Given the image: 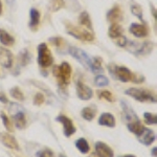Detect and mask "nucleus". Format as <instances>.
<instances>
[{
  "label": "nucleus",
  "instance_id": "obj_1",
  "mask_svg": "<svg viewBox=\"0 0 157 157\" xmlns=\"http://www.w3.org/2000/svg\"><path fill=\"white\" fill-rule=\"evenodd\" d=\"M121 108H123L124 120H125L126 124H127L128 129L131 131V132L136 135V134H137L139 131L143 129L144 126L141 125L137 114L134 112L133 109L131 108L127 103H125L124 101H121Z\"/></svg>",
  "mask_w": 157,
  "mask_h": 157
},
{
  "label": "nucleus",
  "instance_id": "obj_2",
  "mask_svg": "<svg viewBox=\"0 0 157 157\" xmlns=\"http://www.w3.org/2000/svg\"><path fill=\"white\" fill-rule=\"evenodd\" d=\"M109 71L113 75V78L120 80L121 82L127 83V82H137V75H135L128 69L127 67L124 66H113V65H109Z\"/></svg>",
  "mask_w": 157,
  "mask_h": 157
},
{
  "label": "nucleus",
  "instance_id": "obj_3",
  "mask_svg": "<svg viewBox=\"0 0 157 157\" xmlns=\"http://www.w3.org/2000/svg\"><path fill=\"white\" fill-rule=\"evenodd\" d=\"M55 75L58 80L61 88H66L70 82V77H71V67L68 63L64 62L55 68Z\"/></svg>",
  "mask_w": 157,
  "mask_h": 157
},
{
  "label": "nucleus",
  "instance_id": "obj_4",
  "mask_svg": "<svg viewBox=\"0 0 157 157\" xmlns=\"http://www.w3.org/2000/svg\"><path fill=\"white\" fill-rule=\"evenodd\" d=\"M125 93L129 97L135 98L138 102H151L156 103V98L151 91L147 89H141V88H129L125 91Z\"/></svg>",
  "mask_w": 157,
  "mask_h": 157
},
{
  "label": "nucleus",
  "instance_id": "obj_5",
  "mask_svg": "<svg viewBox=\"0 0 157 157\" xmlns=\"http://www.w3.org/2000/svg\"><path fill=\"white\" fill-rule=\"evenodd\" d=\"M52 62H54V59H52L50 49L45 43H41L38 46V63L39 65L43 68H47L52 66Z\"/></svg>",
  "mask_w": 157,
  "mask_h": 157
},
{
  "label": "nucleus",
  "instance_id": "obj_6",
  "mask_svg": "<svg viewBox=\"0 0 157 157\" xmlns=\"http://www.w3.org/2000/svg\"><path fill=\"white\" fill-rule=\"evenodd\" d=\"M68 52L70 54V56H72L75 59H77L81 64L83 65L85 68L90 69V65H91V60L90 57L88 56L84 50L78 48V47H69Z\"/></svg>",
  "mask_w": 157,
  "mask_h": 157
},
{
  "label": "nucleus",
  "instance_id": "obj_7",
  "mask_svg": "<svg viewBox=\"0 0 157 157\" xmlns=\"http://www.w3.org/2000/svg\"><path fill=\"white\" fill-rule=\"evenodd\" d=\"M136 137H137L138 141L140 144L145 146H150L155 141L156 139V134L153 130L146 127H143L139 132L136 134Z\"/></svg>",
  "mask_w": 157,
  "mask_h": 157
},
{
  "label": "nucleus",
  "instance_id": "obj_8",
  "mask_svg": "<svg viewBox=\"0 0 157 157\" xmlns=\"http://www.w3.org/2000/svg\"><path fill=\"white\" fill-rule=\"evenodd\" d=\"M67 29L69 35H71L75 39L81 40V41H92L94 39L92 33L87 32L84 29H80V27H75V26H68Z\"/></svg>",
  "mask_w": 157,
  "mask_h": 157
},
{
  "label": "nucleus",
  "instance_id": "obj_9",
  "mask_svg": "<svg viewBox=\"0 0 157 157\" xmlns=\"http://www.w3.org/2000/svg\"><path fill=\"white\" fill-rule=\"evenodd\" d=\"M56 121H59L63 125V133L66 137H70L73 134L75 133L77 129H75V125H73V121L70 120L69 117L65 115H59L56 117Z\"/></svg>",
  "mask_w": 157,
  "mask_h": 157
},
{
  "label": "nucleus",
  "instance_id": "obj_10",
  "mask_svg": "<svg viewBox=\"0 0 157 157\" xmlns=\"http://www.w3.org/2000/svg\"><path fill=\"white\" fill-rule=\"evenodd\" d=\"M153 47L154 44H152L151 42H143L139 44L131 42V46L129 47V49L134 55H148L153 50Z\"/></svg>",
  "mask_w": 157,
  "mask_h": 157
},
{
  "label": "nucleus",
  "instance_id": "obj_11",
  "mask_svg": "<svg viewBox=\"0 0 157 157\" xmlns=\"http://www.w3.org/2000/svg\"><path fill=\"white\" fill-rule=\"evenodd\" d=\"M75 88H77V95L81 100L88 101L92 98L93 92H92V90H91V88L88 87L87 85H85L84 83L81 82V81H78L77 82Z\"/></svg>",
  "mask_w": 157,
  "mask_h": 157
},
{
  "label": "nucleus",
  "instance_id": "obj_12",
  "mask_svg": "<svg viewBox=\"0 0 157 157\" xmlns=\"http://www.w3.org/2000/svg\"><path fill=\"white\" fill-rule=\"evenodd\" d=\"M95 154L98 157H114V152L109 147L107 144L103 141H98L95 143Z\"/></svg>",
  "mask_w": 157,
  "mask_h": 157
},
{
  "label": "nucleus",
  "instance_id": "obj_13",
  "mask_svg": "<svg viewBox=\"0 0 157 157\" xmlns=\"http://www.w3.org/2000/svg\"><path fill=\"white\" fill-rule=\"evenodd\" d=\"M0 143H2V145H4L9 149H12V150H19V145L16 138L10 133H0Z\"/></svg>",
  "mask_w": 157,
  "mask_h": 157
},
{
  "label": "nucleus",
  "instance_id": "obj_14",
  "mask_svg": "<svg viewBox=\"0 0 157 157\" xmlns=\"http://www.w3.org/2000/svg\"><path fill=\"white\" fill-rule=\"evenodd\" d=\"M129 32L135 36L136 38H144L148 36L149 29L145 24H139V23H132L129 29Z\"/></svg>",
  "mask_w": 157,
  "mask_h": 157
},
{
  "label": "nucleus",
  "instance_id": "obj_15",
  "mask_svg": "<svg viewBox=\"0 0 157 157\" xmlns=\"http://www.w3.org/2000/svg\"><path fill=\"white\" fill-rule=\"evenodd\" d=\"M12 113H13V120H14L15 126L18 129H20V130L24 129L25 126H26V118H25L22 108L18 107V110L16 112H12Z\"/></svg>",
  "mask_w": 157,
  "mask_h": 157
},
{
  "label": "nucleus",
  "instance_id": "obj_16",
  "mask_svg": "<svg viewBox=\"0 0 157 157\" xmlns=\"http://www.w3.org/2000/svg\"><path fill=\"white\" fill-rule=\"evenodd\" d=\"M98 124H100L101 126H105V127H109V128L115 127L116 121H115L114 115L109 112L103 113V114L98 117Z\"/></svg>",
  "mask_w": 157,
  "mask_h": 157
},
{
  "label": "nucleus",
  "instance_id": "obj_17",
  "mask_svg": "<svg viewBox=\"0 0 157 157\" xmlns=\"http://www.w3.org/2000/svg\"><path fill=\"white\" fill-rule=\"evenodd\" d=\"M0 63L6 68L12 67L13 64V55L9 49L0 48Z\"/></svg>",
  "mask_w": 157,
  "mask_h": 157
},
{
  "label": "nucleus",
  "instance_id": "obj_18",
  "mask_svg": "<svg viewBox=\"0 0 157 157\" xmlns=\"http://www.w3.org/2000/svg\"><path fill=\"white\" fill-rule=\"evenodd\" d=\"M121 17H123V14H121L120 6H115L113 9H111L107 14V19L112 22V23H117L118 21H121Z\"/></svg>",
  "mask_w": 157,
  "mask_h": 157
},
{
  "label": "nucleus",
  "instance_id": "obj_19",
  "mask_svg": "<svg viewBox=\"0 0 157 157\" xmlns=\"http://www.w3.org/2000/svg\"><path fill=\"white\" fill-rule=\"evenodd\" d=\"M40 23V13L36 9H32L29 12V27L32 30H36Z\"/></svg>",
  "mask_w": 157,
  "mask_h": 157
},
{
  "label": "nucleus",
  "instance_id": "obj_20",
  "mask_svg": "<svg viewBox=\"0 0 157 157\" xmlns=\"http://www.w3.org/2000/svg\"><path fill=\"white\" fill-rule=\"evenodd\" d=\"M108 34L111 39L115 40L116 38L123 36V27L118 23H112L110 25V27H109Z\"/></svg>",
  "mask_w": 157,
  "mask_h": 157
},
{
  "label": "nucleus",
  "instance_id": "obj_21",
  "mask_svg": "<svg viewBox=\"0 0 157 157\" xmlns=\"http://www.w3.org/2000/svg\"><path fill=\"white\" fill-rule=\"evenodd\" d=\"M0 42L3 45H6V46H12L14 44L15 40L6 30L0 29Z\"/></svg>",
  "mask_w": 157,
  "mask_h": 157
},
{
  "label": "nucleus",
  "instance_id": "obj_22",
  "mask_svg": "<svg viewBox=\"0 0 157 157\" xmlns=\"http://www.w3.org/2000/svg\"><path fill=\"white\" fill-rule=\"evenodd\" d=\"M81 114H82V117L84 118V120L90 121L94 118L95 114H97V109H95V107H92V106H90V107H85L82 110Z\"/></svg>",
  "mask_w": 157,
  "mask_h": 157
},
{
  "label": "nucleus",
  "instance_id": "obj_23",
  "mask_svg": "<svg viewBox=\"0 0 157 157\" xmlns=\"http://www.w3.org/2000/svg\"><path fill=\"white\" fill-rule=\"evenodd\" d=\"M75 147L78 148V150L81 152L82 154H87L90 151V146L88 144V141L85 138H78L75 141Z\"/></svg>",
  "mask_w": 157,
  "mask_h": 157
},
{
  "label": "nucleus",
  "instance_id": "obj_24",
  "mask_svg": "<svg viewBox=\"0 0 157 157\" xmlns=\"http://www.w3.org/2000/svg\"><path fill=\"white\" fill-rule=\"evenodd\" d=\"M90 70L93 73H101L104 71L103 67H102V60H101V58H94V59L91 61Z\"/></svg>",
  "mask_w": 157,
  "mask_h": 157
},
{
  "label": "nucleus",
  "instance_id": "obj_25",
  "mask_svg": "<svg viewBox=\"0 0 157 157\" xmlns=\"http://www.w3.org/2000/svg\"><path fill=\"white\" fill-rule=\"evenodd\" d=\"M78 20H80V23L82 24V25H84V26L88 27L89 29H92V26H91L90 17H89V15H88V13L83 12L82 14L80 15V18H78Z\"/></svg>",
  "mask_w": 157,
  "mask_h": 157
},
{
  "label": "nucleus",
  "instance_id": "obj_26",
  "mask_svg": "<svg viewBox=\"0 0 157 157\" xmlns=\"http://www.w3.org/2000/svg\"><path fill=\"white\" fill-rule=\"evenodd\" d=\"M94 84L98 87H105L109 84V81L104 75H98L94 78Z\"/></svg>",
  "mask_w": 157,
  "mask_h": 157
},
{
  "label": "nucleus",
  "instance_id": "obj_27",
  "mask_svg": "<svg viewBox=\"0 0 157 157\" xmlns=\"http://www.w3.org/2000/svg\"><path fill=\"white\" fill-rule=\"evenodd\" d=\"M64 6V0H50L49 9L52 12H57Z\"/></svg>",
  "mask_w": 157,
  "mask_h": 157
},
{
  "label": "nucleus",
  "instance_id": "obj_28",
  "mask_svg": "<svg viewBox=\"0 0 157 157\" xmlns=\"http://www.w3.org/2000/svg\"><path fill=\"white\" fill-rule=\"evenodd\" d=\"M144 118H145V121L148 125H156L157 123V116L153 113L145 112L144 113Z\"/></svg>",
  "mask_w": 157,
  "mask_h": 157
},
{
  "label": "nucleus",
  "instance_id": "obj_29",
  "mask_svg": "<svg viewBox=\"0 0 157 157\" xmlns=\"http://www.w3.org/2000/svg\"><path fill=\"white\" fill-rule=\"evenodd\" d=\"M11 95L14 98H16V100L18 101H23L24 100V94L23 92L21 91V89L18 87H14L11 89Z\"/></svg>",
  "mask_w": 157,
  "mask_h": 157
},
{
  "label": "nucleus",
  "instance_id": "obj_30",
  "mask_svg": "<svg viewBox=\"0 0 157 157\" xmlns=\"http://www.w3.org/2000/svg\"><path fill=\"white\" fill-rule=\"evenodd\" d=\"M98 97L100 98H104V100L108 101V102H112L113 101L112 94H111V92L108 90H98Z\"/></svg>",
  "mask_w": 157,
  "mask_h": 157
},
{
  "label": "nucleus",
  "instance_id": "obj_31",
  "mask_svg": "<svg viewBox=\"0 0 157 157\" xmlns=\"http://www.w3.org/2000/svg\"><path fill=\"white\" fill-rule=\"evenodd\" d=\"M0 116H1V120H2V123H3L4 127H6V129L7 131H13V126L11 124V121L9 120V117L6 116V114L4 112H1L0 113Z\"/></svg>",
  "mask_w": 157,
  "mask_h": 157
},
{
  "label": "nucleus",
  "instance_id": "obj_32",
  "mask_svg": "<svg viewBox=\"0 0 157 157\" xmlns=\"http://www.w3.org/2000/svg\"><path fill=\"white\" fill-rule=\"evenodd\" d=\"M131 12H132L133 15H135L136 17H138L140 20H143V9L140 7V6L138 4H133L131 6Z\"/></svg>",
  "mask_w": 157,
  "mask_h": 157
},
{
  "label": "nucleus",
  "instance_id": "obj_33",
  "mask_svg": "<svg viewBox=\"0 0 157 157\" xmlns=\"http://www.w3.org/2000/svg\"><path fill=\"white\" fill-rule=\"evenodd\" d=\"M36 157H55L54 152L49 149H43L36 153Z\"/></svg>",
  "mask_w": 157,
  "mask_h": 157
},
{
  "label": "nucleus",
  "instance_id": "obj_34",
  "mask_svg": "<svg viewBox=\"0 0 157 157\" xmlns=\"http://www.w3.org/2000/svg\"><path fill=\"white\" fill-rule=\"evenodd\" d=\"M114 41L116 43V45H118V46H121V47H125L126 45L128 44V40L125 36H121V37L116 38Z\"/></svg>",
  "mask_w": 157,
  "mask_h": 157
},
{
  "label": "nucleus",
  "instance_id": "obj_35",
  "mask_svg": "<svg viewBox=\"0 0 157 157\" xmlns=\"http://www.w3.org/2000/svg\"><path fill=\"white\" fill-rule=\"evenodd\" d=\"M44 101H45V98H44V95L42 94L41 92H39V93H37L36 95H35V98H34V104L35 105H42L43 103H44Z\"/></svg>",
  "mask_w": 157,
  "mask_h": 157
},
{
  "label": "nucleus",
  "instance_id": "obj_36",
  "mask_svg": "<svg viewBox=\"0 0 157 157\" xmlns=\"http://www.w3.org/2000/svg\"><path fill=\"white\" fill-rule=\"evenodd\" d=\"M50 41H52V44L57 45V46H61L63 40L61 39V38H52V39H50Z\"/></svg>",
  "mask_w": 157,
  "mask_h": 157
},
{
  "label": "nucleus",
  "instance_id": "obj_37",
  "mask_svg": "<svg viewBox=\"0 0 157 157\" xmlns=\"http://www.w3.org/2000/svg\"><path fill=\"white\" fill-rule=\"evenodd\" d=\"M0 102L6 104L7 103V98L6 97V94H4L3 92H0Z\"/></svg>",
  "mask_w": 157,
  "mask_h": 157
},
{
  "label": "nucleus",
  "instance_id": "obj_38",
  "mask_svg": "<svg viewBox=\"0 0 157 157\" xmlns=\"http://www.w3.org/2000/svg\"><path fill=\"white\" fill-rule=\"evenodd\" d=\"M156 151H157V148H156V147H154V149H153V150H152V152H151L152 156L156 157Z\"/></svg>",
  "mask_w": 157,
  "mask_h": 157
},
{
  "label": "nucleus",
  "instance_id": "obj_39",
  "mask_svg": "<svg viewBox=\"0 0 157 157\" xmlns=\"http://www.w3.org/2000/svg\"><path fill=\"white\" fill-rule=\"evenodd\" d=\"M121 157H136V156L131 155V154H127V155H124V156H121Z\"/></svg>",
  "mask_w": 157,
  "mask_h": 157
},
{
  "label": "nucleus",
  "instance_id": "obj_40",
  "mask_svg": "<svg viewBox=\"0 0 157 157\" xmlns=\"http://www.w3.org/2000/svg\"><path fill=\"white\" fill-rule=\"evenodd\" d=\"M1 12H2V4H1V1H0V15H1Z\"/></svg>",
  "mask_w": 157,
  "mask_h": 157
},
{
  "label": "nucleus",
  "instance_id": "obj_41",
  "mask_svg": "<svg viewBox=\"0 0 157 157\" xmlns=\"http://www.w3.org/2000/svg\"><path fill=\"white\" fill-rule=\"evenodd\" d=\"M90 157H98V156L97 155V154H92V155H91Z\"/></svg>",
  "mask_w": 157,
  "mask_h": 157
},
{
  "label": "nucleus",
  "instance_id": "obj_42",
  "mask_svg": "<svg viewBox=\"0 0 157 157\" xmlns=\"http://www.w3.org/2000/svg\"><path fill=\"white\" fill-rule=\"evenodd\" d=\"M59 157H66V156H64V155H61V154H60V155H59Z\"/></svg>",
  "mask_w": 157,
  "mask_h": 157
}]
</instances>
